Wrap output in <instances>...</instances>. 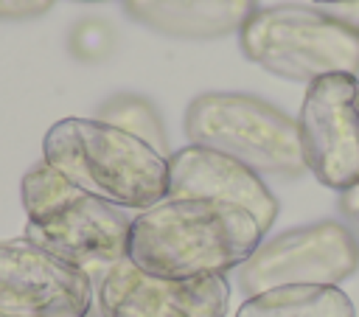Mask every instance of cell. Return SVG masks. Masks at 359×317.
Segmentation results:
<instances>
[{"mask_svg": "<svg viewBox=\"0 0 359 317\" xmlns=\"http://www.w3.org/2000/svg\"><path fill=\"white\" fill-rule=\"evenodd\" d=\"M264 236L258 222L233 205L163 199L132 216L126 258L157 278H213L238 269Z\"/></svg>", "mask_w": 359, "mask_h": 317, "instance_id": "6da1fadb", "label": "cell"}, {"mask_svg": "<svg viewBox=\"0 0 359 317\" xmlns=\"http://www.w3.org/2000/svg\"><path fill=\"white\" fill-rule=\"evenodd\" d=\"M42 160L84 194L123 210H149L168 196V157L101 121L62 118L42 140Z\"/></svg>", "mask_w": 359, "mask_h": 317, "instance_id": "7a4b0ae2", "label": "cell"}, {"mask_svg": "<svg viewBox=\"0 0 359 317\" xmlns=\"http://www.w3.org/2000/svg\"><path fill=\"white\" fill-rule=\"evenodd\" d=\"M20 196L28 216L25 238L81 269L93 283L126 258L129 210L84 194L45 160L22 174Z\"/></svg>", "mask_w": 359, "mask_h": 317, "instance_id": "3957f363", "label": "cell"}, {"mask_svg": "<svg viewBox=\"0 0 359 317\" xmlns=\"http://www.w3.org/2000/svg\"><path fill=\"white\" fill-rule=\"evenodd\" d=\"M250 62L289 81L359 73V31L331 11L306 6L258 8L238 31Z\"/></svg>", "mask_w": 359, "mask_h": 317, "instance_id": "277c9868", "label": "cell"}, {"mask_svg": "<svg viewBox=\"0 0 359 317\" xmlns=\"http://www.w3.org/2000/svg\"><path fill=\"white\" fill-rule=\"evenodd\" d=\"M188 143L222 151L255 174L306 171L297 121L247 93H202L185 109Z\"/></svg>", "mask_w": 359, "mask_h": 317, "instance_id": "5b68a950", "label": "cell"}, {"mask_svg": "<svg viewBox=\"0 0 359 317\" xmlns=\"http://www.w3.org/2000/svg\"><path fill=\"white\" fill-rule=\"evenodd\" d=\"M359 269V236L351 224L323 219L264 238L238 267L244 297L278 286H339Z\"/></svg>", "mask_w": 359, "mask_h": 317, "instance_id": "8992f818", "label": "cell"}, {"mask_svg": "<svg viewBox=\"0 0 359 317\" xmlns=\"http://www.w3.org/2000/svg\"><path fill=\"white\" fill-rule=\"evenodd\" d=\"M297 137L303 166L339 194L359 185V76L334 73L306 87Z\"/></svg>", "mask_w": 359, "mask_h": 317, "instance_id": "52a82bcc", "label": "cell"}, {"mask_svg": "<svg viewBox=\"0 0 359 317\" xmlns=\"http://www.w3.org/2000/svg\"><path fill=\"white\" fill-rule=\"evenodd\" d=\"M95 283L25 236L0 241V317H87Z\"/></svg>", "mask_w": 359, "mask_h": 317, "instance_id": "ba28073f", "label": "cell"}, {"mask_svg": "<svg viewBox=\"0 0 359 317\" xmlns=\"http://www.w3.org/2000/svg\"><path fill=\"white\" fill-rule=\"evenodd\" d=\"M95 300L101 317H224L230 283L224 275L157 278L123 258L95 283Z\"/></svg>", "mask_w": 359, "mask_h": 317, "instance_id": "9c48e42d", "label": "cell"}, {"mask_svg": "<svg viewBox=\"0 0 359 317\" xmlns=\"http://www.w3.org/2000/svg\"><path fill=\"white\" fill-rule=\"evenodd\" d=\"M165 199H208L233 205L250 213L264 233H269L278 219V199L261 174L222 151L194 143L168 154Z\"/></svg>", "mask_w": 359, "mask_h": 317, "instance_id": "30bf717a", "label": "cell"}, {"mask_svg": "<svg viewBox=\"0 0 359 317\" xmlns=\"http://www.w3.org/2000/svg\"><path fill=\"white\" fill-rule=\"evenodd\" d=\"M123 6L140 25L182 39L227 36L258 11V0H123Z\"/></svg>", "mask_w": 359, "mask_h": 317, "instance_id": "8fae6325", "label": "cell"}, {"mask_svg": "<svg viewBox=\"0 0 359 317\" xmlns=\"http://www.w3.org/2000/svg\"><path fill=\"white\" fill-rule=\"evenodd\" d=\"M236 317H356L339 286H278L244 297Z\"/></svg>", "mask_w": 359, "mask_h": 317, "instance_id": "7c38bea8", "label": "cell"}, {"mask_svg": "<svg viewBox=\"0 0 359 317\" xmlns=\"http://www.w3.org/2000/svg\"><path fill=\"white\" fill-rule=\"evenodd\" d=\"M98 118L112 123V126H118V129H123V132H129V135H135V137H140V140H146L160 154H165V157L171 154L165 149V132H163L160 115L154 112V107L149 101L135 98V95H121V98L109 101L101 109Z\"/></svg>", "mask_w": 359, "mask_h": 317, "instance_id": "4fadbf2b", "label": "cell"}, {"mask_svg": "<svg viewBox=\"0 0 359 317\" xmlns=\"http://www.w3.org/2000/svg\"><path fill=\"white\" fill-rule=\"evenodd\" d=\"M56 0H0V20H31L45 14Z\"/></svg>", "mask_w": 359, "mask_h": 317, "instance_id": "5bb4252c", "label": "cell"}, {"mask_svg": "<svg viewBox=\"0 0 359 317\" xmlns=\"http://www.w3.org/2000/svg\"><path fill=\"white\" fill-rule=\"evenodd\" d=\"M334 17H339V20H345L348 25H353L356 31H359V3H348V6H337L334 11H331Z\"/></svg>", "mask_w": 359, "mask_h": 317, "instance_id": "9a60e30c", "label": "cell"}, {"mask_svg": "<svg viewBox=\"0 0 359 317\" xmlns=\"http://www.w3.org/2000/svg\"><path fill=\"white\" fill-rule=\"evenodd\" d=\"M342 208H345V213H348V219H351L353 233L359 236V202L351 196V191H345V194H342Z\"/></svg>", "mask_w": 359, "mask_h": 317, "instance_id": "2e32d148", "label": "cell"}, {"mask_svg": "<svg viewBox=\"0 0 359 317\" xmlns=\"http://www.w3.org/2000/svg\"><path fill=\"white\" fill-rule=\"evenodd\" d=\"M314 3H331V6H348V3H359V0H314Z\"/></svg>", "mask_w": 359, "mask_h": 317, "instance_id": "e0dca14e", "label": "cell"}, {"mask_svg": "<svg viewBox=\"0 0 359 317\" xmlns=\"http://www.w3.org/2000/svg\"><path fill=\"white\" fill-rule=\"evenodd\" d=\"M351 196H353V199L359 202V185H356V188H351Z\"/></svg>", "mask_w": 359, "mask_h": 317, "instance_id": "ac0fdd59", "label": "cell"}]
</instances>
